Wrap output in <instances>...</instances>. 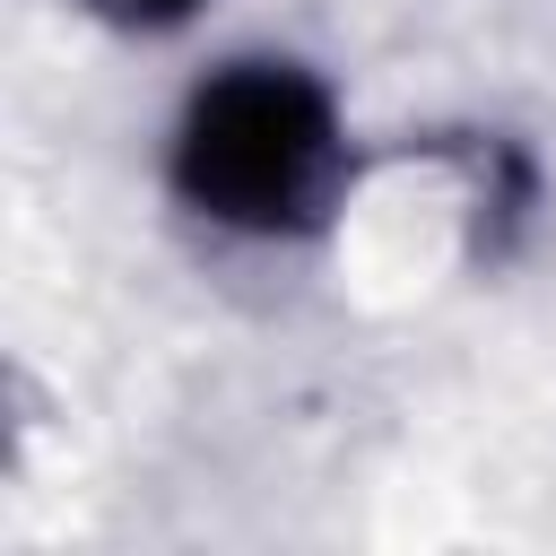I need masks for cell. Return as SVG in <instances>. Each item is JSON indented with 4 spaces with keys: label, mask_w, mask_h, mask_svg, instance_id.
<instances>
[{
    "label": "cell",
    "mask_w": 556,
    "mask_h": 556,
    "mask_svg": "<svg viewBox=\"0 0 556 556\" xmlns=\"http://www.w3.org/2000/svg\"><path fill=\"white\" fill-rule=\"evenodd\" d=\"M339 174V113L330 87L295 61H235L217 70L174 130V191L243 235L304 226Z\"/></svg>",
    "instance_id": "cell-1"
},
{
    "label": "cell",
    "mask_w": 556,
    "mask_h": 556,
    "mask_svg": "<svg viewBox=\"0 0 556 556\" xmlns=\"http://www.w3.org/2000/svg\"><path fill=\"white\" fill-rule=\"evenodd\" d=\"M122 9H130V17H182L191 0H122Z\"/></svg>",
    "instance_id": "cell-2"
}]
</instances>
